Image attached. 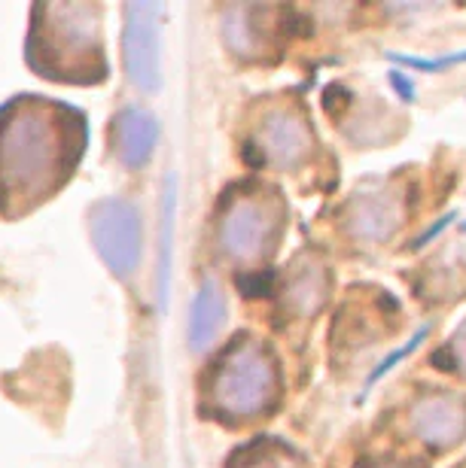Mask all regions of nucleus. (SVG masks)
Here are the masks:
<instances>
[{
  "label": "nucleus",
  "instance_id": "obj_12",
  "mask_svg": "<svg viewBox=\"0 0 466 468\" xmlns=\"http://www.w3.org/2000/svg\"><path fill=\"white\" fill-rule=\"evenodd\" d=\"M329 292V277L318 262H305L299 265L296 274L290 277L287 289H284V307L292 316H311L320 311Z\"/></svg>",
  "mask_w": 466,
  "mask_h": 468
},
{
  "label": "nucleus",
  "instance_id": "obj_3",
  "mask_svg": "<svg viewBox=\"0 0 466 468\" xmlns=\"http://www.w3.org/2000/svg\"><path fill=\"white\" fill-rule=\"evenodd\" d=\"M281 396V372L277 362L253 338H238L223 350L208 380V398L216 417L244 422L272 411Z\"/></svg>",
  "mask_w": 466,
  "mask_h": 468
},
{
  "label": "nucleus",
  "instance_id": "obj_6",
  "mask_svg": "<svg viewBox=\"0 0 466 468\" xmlns=\"http://www.w3.org/2000/svg\"><path fill=\"white\" fill-rule=\"evenodd\" d=\"M159 4H129L125 6L123 31V62L131 86L140 92H156L162 82V49H159Z\"/></svg>",
  "mask_w": 466,
  "mask_h": 468
},
{
  "label": "nucleus",
  "instance_id": "obj_8",
  "mask_svg": "<svg viewBox=\"0 0 466 468\" xmlns=\"http://www.w3.org/2000/svg\"><path fill=\"white\" fill-rule=\"evenodd\" d=\"M402 222V201L390 188L357 192L344 207V229L363 244H385Z\"/></svg>",
  "mask_w": 466,
  "mask_h": 468
},
{
  "label": "nucleus",
  "instance_id": "obj_1",
  "mask_svg": "<svg viewBox=\"0 0 466 468\" xmlns=\"http://www.w3.org/2000/svg\"><path fill=\"white\" fill-rule=\"evenodd\" d=\"M89 143L86 113L55 97L0 104V219L19 222L49 204L77 173Z\"/></svg>",
  "mask_w": 466,
  "mask_h": 468
},
{
  "label": "nucleus",
  "instance_id": "obj_11",
  "mask_svg": "<svg viewBox=\"0 0 466 468\" xmlns=\"http://www.w3.org/2000/svg\"><path fill=\"white\" fill-rule=\"evenodd\" d=\"M223 322H225L223 289L214 280H208L192 298V313H190V347L192 350L195 353L208 350V347L220 338Z\"/></svg>",
  "mask_w": 466,
  "mask_h": 468
},
{
  "label": "nucleus",
  "instance_id": "obj_19",
  "mask_svg": "<svg viewBox=\"0 0 466 468\" xmlns=\"http://www.w3.org/2000/svg\"><path fill=\"white\" fill-rule=\"evenodd\" d=\"M451 219H454V213L442 216V219H439V222H436V225H433V229H427L424 234H420V238L415 240V247H427V244H430V240H433V238H439V231H442V229H448V225H451Z\"/></svg>",
  "mask_w": 466,
  "mask_h": 468
},
{
  "label": "nucleus",
  "instance_id": "obj_14",
  "mask_svg": "<svg viewBox=\"0 0 466 468\" xmlns=\"http://www.w3.org/2000/svg\"><path fill=\"white\" fill-rule=\"evenodd\" d=\"M229 468H302L296 459H290L287 447L281 444H247L244 450H238L232 456Z\"/></svg>",
  "mask_w": 466,
  "mask_h": 468
},
{
  "label": "nucleus",
  "instance_id": "obj_15",
  "mask_svg": "<svg viewBox=\"0 0 466 468\" xmlns=\"http://www.w3.org/2000/svg\"><path fill=\"white\" fill-rule=\"evenodd\" d=\"M387 58L402 67H409V71H420V73H439L454 64H466V52H451V55H442V58H418V55H402V52H390Z\"/></svg>",
  "mask_w": 466,
  "mask_h": 468
},
{
  "label": "nucleus",
  "instance_id": "obj_4",
  "mask_svg": "<svg viewBox=\"0 0 466 468\" xmlns=\"http://www.w3.org/2000/svg\"><path fill=\"white\" fill-rule=\"evenodd\" d=\"M284 231V207L275 195L238 188L229 195L216 219V244L235 265H259L275 253Z\"/></svg>",
  "mask_w": 466,
  "mask_h": 468
},
{
  "label": "nucleus",
  "instance_id": "obj_18",
  "mask_svg": "<svg viewBox=\"0 0 466 468\" xmlns=\"http://www.w3.org/2000/svg\"><path fill=\"white\" fill-rule=\"evenodd\" d=\"M390 82H394V88L400 92L402 101H415V86H411V79H405L402 71H390Z\"/></svg>",
  "mask_w": 466,
  "mask_h": 468
},
{
  "label": "nucleus",
  "instance_id": "obj_7",
  "mask_svg": "<svg viewBox=\"0 0 466 468\" xmlns=\"http://www.w3.org/2000/svg\"><path fill=\"white\" fill-rule=\"evenodd\" d=\"M311 146V128L290 107H268L253 128V149H259V162L275 164L277 171H296L305 164Z\"/></svg>",
  "mask_w": 466,
  "mask_h": 468
},
{
  "label": "nucleus",
  "instance_id": "obj_13",
  "mask_svg": "<svg viewBox=\"0 0 466 468\" xmlns=\"http://www.w3.org/2000/svg\"><path fill=\"white\" fill-rule=\"evenodd\" d=\"M174 204H177V192H174V177H168V186L162 188V247H159V305L165 307L168 301V283H171V240H174Z\"/></svg>",
  "mask_w": 466,
  "mask_h": 468
},
{
  "label": "nucleus",
  "instance_id": "obj_9",
  "mask_svg": "<svg viewBox=\"0 0 466 468\" xmlns=\"http://www.w3.org/2000/svg\"><path fill=\"white\" fill-rule=\"evenodd\" d=\"M411 432L430 447H451L466 435V405L448 392H430L411 407Z\"/></svg>",
  "mask_w": 466,
  "mask_h": 468
},
{
  "label": "nucleus",
  "instance_id": "obj_20",
  "mask_svg": "<svg viewBox=\"0 0 466 468\" xmlns=\"http://www.w3.org/2000/svg\"><path fill=\"white\" fill-rule=\"evenodd\" d=\"M378 468H400V465H378Z\"/></svg>",
  "mask_w": 466,
  "mask_h": 468
},
{
  "label": "nucleus",
  "instance_id": "obj_10",
  "mask_svg": "<svg viewBox=\"0 0 466 468\" xmlns=\"http://www.w3.org/2000/svg\"><path fill=\"white\" fill-rule=\"evenodd\" d=\"M159 140V122L153 113L140 107H125L113 116L110 125V143L113 153L125 168H144Z\"/></svg>",
  "mask_w": 466,
  "mask_h": 468
},
{
  "label": "nucleus",
  "instance_id": "obj_17",
  "mask_svg": "<svg viewBox=\"0 0 466 468\" xmlns=\"http://www.w3.org/2000/svg\"><path fill=\"white\" fill-rule=\"evenodd\" d=\"M451 353H454V365H461V372L466 374V320L451 338Z\"/></svg>",
  "mask_w": 466,
  "mask_h": 468
},
{
  "label": "nucleus",
  "instance_id": "obj_2",
  "mask_svg": "<svg viewBox=\"0 0 466 468\" xmlns=\"http://www.w3.org/2000/svg\"><path fill=\"white\" fill-rule=\"evenodd\" d=\"M104 10L97 4H34L28 19L25 62L37 77L62 86H97L107 79Z\"/></svg>",
  "mask_w": 466,
  "mask_h": 468
},
{
  "label": "nucleus",
  "instance_id": "obj_16",
  "mask_svg": "<svg viewBox=\"0 0 466 468\" xmlns=\"http://www.w3.org/2000/svg\"><path fill=\"white\" fill-rule=\"evenodd\" d=\"M427 335H430V326L418 329V335H415V338H409V344H402L400 350H394V353H390V356H387L385 362H381L378 368H375V372L369 374V380H366V387H375V383H378V380H381V377H385V374H390V372H394V368L400 365L402 359H409L411 353H415L418 347L424 344V338H427Z\"/></svg>",
  "mask_w": 466,
  "mask_h": 468
},
{
  "label": "nucleus",
  "instance_id": "obj_5",
  "mask_svg": "<svg viewBox=\"0 0 466 468\" xmlns=\"http://www.w3.org/2000/svg\"><path fill=\"white\" fill-rule=\"evenodd\" d=\"M89 231L104 265L116 277H131L140 265V213L125 198H104L89 210Z\"/></svg>",
  "mask_w": 466,
  "mask_h": 468
}]
</instances>
